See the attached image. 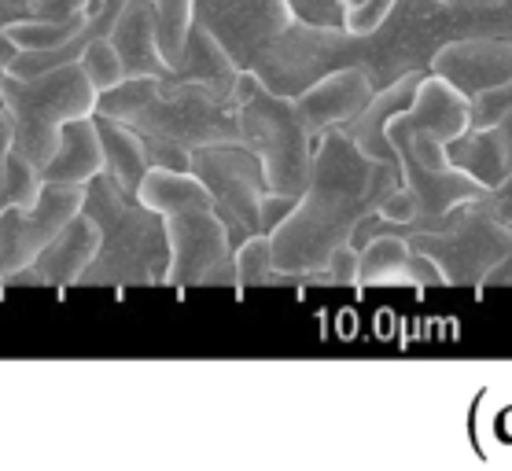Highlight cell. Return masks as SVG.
I'll use <instances>...</instances> for the list:
<instances>
[{"label": "cell", "mask_w": 512, "mask_h": 471, "mask_svg": "<svg viewBox=\"0 0 512 471\" xmlns=\"http://www.w3.org/2000/svg\"><path fill=\"white\" fill-rule=\"evenodd\" d=\"M428 74L450 81L461 96L512 81V34H454L431 48Z\"/></svg>", "instance_id": "obj_10"}, {"label": "cell", "mask_w": 512, "mask_h": 471, "mask_svg": "<svg viewBox=\"0 0 512 471\" xmlns=\"http://www.w3.org/2000/svg\"><path fill=\"white\" fill-rule=\"evenodd\" d=\"M512 115V81L479 89L476 96H468V129L472 133H487V129H501Z\"/></svg>", "instance_id": "obj_21"}, {"label": "cell", "mask_w": 512, "mask_h": 471, "mask_svg": "<svg viewBox=\"0 0 512 471\" xmlns=\"http://www.w3.org/2000/svg\"><path fill=\"white\" fill-rule=\"evenodd\" d=\"M96 129H100V144H104V173L118 188H126L137 196L144 173L152 170V155H148V144L140 140V133L126 122H118L111 115H100L96 111Z\"/></svg>", "instance_id": "obj_16"}, {"label": "cell", "mask_w": 512, "mask_h": 471, "mask_svg": "<svg viewBox=\"0 0 512 471\" xmlns=\"http://www.w3.org/2000/svg\"><path fill=\"white\" fill-rule=\"evenodd\" d=\"M100 170H104V144H100L96 118L85 115V118L63 122L56 151H52V159L41 166V181L89 184Z\"/></svg>", "instance_id": "obj_15"}, {"label": "cell", "mask_w": 512, "mask_h": 471, "mask_svg": "<svg viewBox=\"0 0 512 471\" xmlns=\"http://www.w3.org/2000/svg\"><path fill=\"white\" fill-rule=\"evenodd\" d=\"M78 63L85 67V74H89V81L96 85V92H107V89H115L118 81H126L122 56H118L115 45H111L107 37L89 41V45L82 48V56H78Z\"/></svg>", "instance_id": "obj_23"}, {"label": "cell", "mask_w": 512, "mask_h": 471, "mask_svg": "<svg viewBox=\"0 0 512 471\" xmlns=\"http://www.w3.org/2000/svg\"><path fill=\"white\" fill-rule=\"evenodd\" d=\"M402 115H406L409 129L428 133L450 148L468 129V96H461L450 81L435 78V74H420L417 92Z\"/></svg>", "instance_id": "obj_13"}, {"label": "cell", "mask_w": 512, "mask_h": 471, "mask_svg": "<svg viewBox=\"0 0 512 471\" xmlns=\"http://www.w3.org/2000/svg\"><path fill=\"white\" fill-rule=\"evenodd\" d=\"M137 199L155 214H177V210H192V207H214L210 199V188L199 181L192 170H174V166H152L144 173V181L137 188Z\"/></svg>", "instance_id": "obj_18"}, {"label": "cell", "mask_w": 512, "mask_h": 471, "mask_svg": "<svg viewBox=\"0 0 512 471\" xmlns=\"http://www.w3.org/2000/svg\"><path fill=\"white\" fill-rule=\"evenodd\" d=\"M509 15H512V0H509Z\"/></svg>", "instance_id": "obj_29"}, {"label": "cell", "mask_w": 512, "mask_h": 471, "mask_svg": "<svg viewBox=\"0 0 512 471\" xmlns=\"http://www.w3.org/2000/svg\"><path fill=\"white\" fill-rule=\"evenodd\" d=\"M89 19V12L82 19H70V23H15L8 26V37H12L15 48H30V52H52V48H63L70 37L78 34Z\"/></svg>", "instance_id": "obj_22"}, {"label": "cell", "mask_w": 512, "mask_h": 471, "mask_svg": "<svg viewBox=\"0 0 512 471\" xmlns=\"http://www.w3.org/2000/svg\"><path fill=\"white\" fill-rule=\"evenodd\" d=\"M443 4H457V0H443Z\"/></svg>", "instance_id": "obj_28"}, {"label": "cell", "mask_w": 512, "mask_h": 471, "mask_svg": "<svg viewBox=\"0 0 512 471\" xmlns=\"http://www.w3.org/2000/svg\"><path fill=\"white\" fill-rule=\"evenodd\" d=\"M398 184L402 170L391 162L369 159L343 129L321 133L314 140V162L303 196L295 199L288 218L269 232L277 269L295 284L325 273L332 251L354 240L361 218H369Z\"/></svg>", "instance_id": "obj_1"}, {"label": "cell", "mask_w": 512, "mask_h": 471, "mask_svg": "<svg viewBox=\"0 0 512 471\" xmlns=\"http://www.w3.org/2000/svg\"><path fill=\"white\" fill-rule=\"evenodd\" d=\"M369 229H380L373 214L361 218L350 243L361 247ZM387 229H398L413 247L428 251L443 269L446 288H454V284L457 288H483L490 269L512 251V229L498 218V210L490 203V192L457 203L435 225H387Z\"/></svg>", "instance_id": "obj_4"}, {"label": "cell", "mask_w": 512, "mask_h": 471, "mask_svg": "<svg viewBox=\"0 0 512 471\" xmlns=\"http://www.w3.org/2000/svg\"><path fill=\"white\" fill-rule=\"evenodd\" d=\"M233 100H236V122H240V140L258 155L269 188L299 199L306 181H310L314 140H310L303 118L295 111V100L269 92L247 70L236 81Z\"/></svg>", "instance_id": "obj_6"}, {"label": "cell", "mask_w": 512, "mask_h": 471, "mask_svg": "<svg viewBox=\"0 0 512 471\" xmlns=\"http://www.w3.org/2000/svg\"><path fill=\"white\" fill-rule=\"evenodd\" d=\"M376 96V81L365 67H336L321 74L314 85H306L295 100V111L303 118L310 140H317L328 129H343L350 118H358L369 100Z\"/></svg>", "instance_id": "obj_11"}, {"label": "cell", "mask_w": 512, "mask_h": 471, "mask_svg": "<svg viewBox=\"0 0 512 471\" xmlns=\"http://www.w3.org/2000/svg\"><path fill=\"white\" fill-rule=\"evenodd\" d=\"M107 41L122 56L126 78H166L170 63L159 52L155 37V4L152 0H126V8L107 30Z\"/></svg>", "instance_id": "obj_12"}, {"label": "cell", "mask_w": 512, "mask_h": 471, "mask_svg": "<svg viewBox=\"0 0 512 471\" xmlns=\"http://www.w3.org/2000/svg\"><path fill=\"white\" fill-rule=\"evenodd\" d=\"M100 115L126 122L148 144L152 166L188 170L192 151L214 140H240L236 100L229 92L185 78H126L100 92Z\"/></svg>", "instance_id": "obj_2"}, {"label": "cell", "mask_w": 512, "mask_h": 471, "mask_svg": "<svg viewBox=\"0 0 512 471\" xmlns=\"http://www.w3.org/2000/svg\"><path fill=\"white\" fill-rule=\"evenodd\" d=\"M450 162L454 170L468 173L487 192H498L505 177H509V144H505V129H487V133H472L465 129L461 137L450 144Z\"/></svg>", "instance_id": "obj_17"}, {"label": "cell", "mask_w": 512, "mask_h": 471, "mask_svg": "<svg viewBox=\"0 0 512 471\" xmlns=\"http://www.w3.org/2000/svg\"><path fill=\"white\" fill-rule=\"evenodd\" d=\"M155 4V37H159V52L170 63V70L181 63L196 23V0H152Z\"/></svg>", "instance_id": "obj_20"}, {"label": "cell", "mask_w": 512, "mask_h": 471, "mask_svg": "<svg viewBox=\"0 0 512 471\" xmlns=\"http://www.w3.org/2000/svg\"><path fill=\"white\" fill-rule=\"evenodd\" d=\"M96 247H100V229H96V221L82 210V214L70 221L67 229L59 232L56 240L34 258V269L41 273V284L52 291L78 288L82 273L89 269V262H93Z\"/></svg>", "instance_id": "obj_14"}, {"label": "cell", "mask_w": 512, "mask_h": 471, "mask_svg": "<svg viewBox=\"0 0 512 471\" xmlns=\"http://www.w3.org/2000/svg\"><path fill=\"white\" fill-rule=\"evenodd\" d=\"M483 288H512V251L501 258L494 269L487 273V280H483ZM479 288V291H483Z\"/></svg>", "instance_id": "obj_25"}, {"label": "cell", "mask_w": 512, "mask_h": 471, "mask_svg": "<svg viewBox=\"0 0 512 471\" xmlns=\"http://www.w3.org/2000/svg\"><path fill=\"white\" fill-rule=\"evenodd\" d=\"M468 4H483V8H509V0H468Z\"/></svg>", "instance_id": "obj_27"}, {"label": "cell", "mask_w": 512, "mask_h": 471, "mask_svg": "<svg viewBox=\"0 0 512 471\" xmlns=\"http://www.w3.org/2000/svg\"><path fill=\"white\" fill-rule=\"evenodd\" d=\"M82 210L100 229V247L82 273L78 288H166L170 236L166 218L118 188L104 170L85 184Z\"/></svg>", "instance_id": "obj_3"}, {"label": "cell", "mask_w": 512, "mask_h": 471, "mask_svg": "<svg viewBox=\"0 0 512 471\" xmlns=\"http://www.w3.org/2000/svg\"><path fill=\"white\" fill-rule=\"evenodd\" d=\"M170 236V273L166 288H233L236 243L214 207L177 210L166 218Z\"/></svg>", "instance_id": "obj_8"}, {"label": "cell", "mask_w": 512, "mask_h": 471, "mask_svg": "<svg viewBox=\"0 0 512 471\" xmlns=\"http://www.w3.org/2000/svg\"><path fill=\"white\" fill-rule=\"evenodd\" d=\"M96 100L100 92L78 59L41 70L34 78L0 70V104L12 111L15 151L34 162L37 170L52 159L63 122L96 115Z\"/></svg>", "instance_id": "obj_5"}, {"label": "cell", "mask_w": 512, "mask_h": 471, "mask_svg": "<svg viewBox=\"0 0 512 471\" xmlns=\"http://www.w3.org/2000/svg\"><path fill=\"white\" fill-rule=\"evenodd\" d=\"M501 129H505V144H509V177H505V184H501L498 192H490V203L498 210V218L512 229V115Z\"/></svg>", "instance_id": "obj_24"}, {"label": "cell", "mask_w": 512, "mask_h": 471, "mask_svg": "<svg viewBox=\"0 0 512 471\" xmlns=\"http://www.w3.org/2000/svg\"><path fill=\"white\" fill-rule=\"evenodd\" d=\"M236 291L247 288H277V284H295L288 273H280L273 262V240L269 232H255L244 243H236Z\"/></svg>", "instance_id": "obj_19"}, {"label": "cell", "mask_w": 512, "mask_h": 471, "mask_svg": "<svg viewBox=\"0 0 512 471\" xmlns=\"http://www.w3.org/2000/svg\"><path fill=\"white\" fill-rule=\"evenodd\" d=\"M12 56H15L12 37H8V30H0V70H8V63H12Z\"/></svg>", "instance_id": "obj_26"}, {"label": "cell", "mask_w": 512, "mask_h": 471, "mask_svg": "<svg viewBox=\"0 0 512 471\" xmlns=\"http://www.w3.org/2000/svg\"><path fill=\"white\" fill-rule=\"evenodd\" d=\"M188 170L210 188L214 210L229 225L233 243H244L247 236L262 229V203L273 192L266 181V170L244 140H214L192 151Z\"/></svg>", "instance_id": "obj_7"}, {"label": "cell", "mask_w": 512, "mask_h": 471, "mask_svg": "<svg viewBox=\"0 0 512 471\" xmlns=\"http://www.w3.org/2000/svg\"><path fill=\"white\" fill-rule=\"evenodd\" d=\"M82 203L85 184L45 181L37 203L0 210V284L8 273L34 265L37 254L82 214Z\"/></svg>", "instance_id": "obj_9"}]
</instances>
